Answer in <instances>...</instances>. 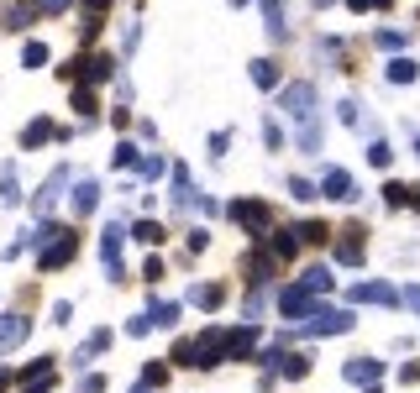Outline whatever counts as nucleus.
Wrapping results in <instances>:
<instances>
[{
    "label": "nucleus",
    "mask_w": 420,
    "mask_h": 393,
    "mask_svg": "<svg viewBox=\"0 0 420 393\" xmlns=\"http://www.w3.org/2000/svg\"><path fill=\"white\" fill-rule=\"evenodd\" d=\"M42 241H48V247L37 252V262H42V273H58L63 262H69L74 252H79V236H74V231H63V226H48V231H42Z\"/></svg>",
    "instance_id": "1"
},
{
    "label": "nucleus",
    "mask_w": 420,
    "mask_h": 393,
    "mask_svg": "<svg viewBox=\"0 0 420 393\" xmlns=\"http://www.w3.org/2000/svg\"><path fill=\"white\" fill-rule=\"evenodd\" d=\"M284 110L300 121V126H315V84H305V79L289 84L284 89Z\"/></svg>",
    "instance_id": "2"
},
{
    "label": "nucleus",
    "mask_w": 420,
    "mask_h": 393,
    "mask_svg": "<svg viewBox=\"0 0 420 393\" xmlns=\"http://www.w3.org/2000/svg\"><path fill=\"white\" fill-rule=\"evenodd\" d=\"M252 346H258V325L247 320L242 331H226V335H221V362H242Z\"/></svg>",
    "instance_id": "3"
},
{
    "label": "nucleus",
    "mask_w": 420,
    "mask_h": 393,
    "mask_svg": "<svg viewBox=\"0 0 420 393\" xmlns=\"http://www.w3.org/2000/svg\"><path fill=\"white\" fill-rule=\"evenodd\" d=\"M305 331L310 335H342V331H352V315L347 310H310V320H305Z\"/></svg>",
    "instance_id": "4"
},
{
    "label": "nucleus",
    "mask_w": 420,
    "mask_h": 393,
    "mask_svg": "<svg viewBox=\"0 0 420 393\" xmlns=\"http://www.w3.org/2000/svg\"><path fill=\"white\" fill-rule=\"evenodd\" d=\"M278 310H284L289 320H305V315L315 310V294H305V288L294 283V288H284V294H278Z\"/></svg>",
    "instance_id": "5"
},
{
    "label": "nucleus",
    "mask_w": 420,
    "mask_h": 393,
    "mask_svg": "<svg viewBox=\"0 0 420 393\" xmlns=\"http://www.w3.org/2000/svg\"><path fill=\"white\" fill-rule=\"evenodd\" d=\"M231 220H237V226H247L252 236H258V231H268V210H263V204H252V200L231 204Z\"/></svg>",
    "instance_id": "6"
},
{
    "label": "nucleus",
    "mask_w": 420,
    "mask_h": 393,
    "mask_svg": "<svg viewBox=\"0 0 420 393\" xmlns=\"http://www.w3.org/2000/svg\"><path fill=\"white\" fill-rule=\"evenodd\" d=\"M26 331H32L26 315H6V320H0V351H16V346L26 341Z\"/></svg>",
    "instance_id": "7"
},
{
    "label": "nucleus",
    "mask_w": 420,
    "mask_h": 393,
    "mask_svg": "<svg viewBox=\"0 0 420 393\" xmlns=\"http://www.w3.org/2000/svg\"><path fill=\"white\" fill-rule=\"evenodd\" d=\"M100 252H106V273L121 278V220H110L106 236H100Z\"/></svg>",
    "instance_id": "8"
},
{
    "label": "nucleus",
    "mask_w": 420,
    "mask_h": 393,
    "mask_svg": "<svg viewBox=\"0 0 420 393\" xmlns=\"http://www.w3.org/2000/svg\"><path fill=\"white\" fill-rule=\"evenodd\" d=\"M321 194H326V200H358V189H352V173L331 168V173L321 179Z\"/></svg>",
    "instance_id": "9"
},
{
    "label": "nucleus",
    "mask_w": 420,
    "mask_h": 393,
    "mask_svg": "<svg viewBox=\"0 0 420 393\" xmlns=\"http://www.w3.org/2000/svg\"><path fill=\"white\" fill-rule=\"evenodd\" d=\"M347 378H352V383H384V362L352 357V362H347Z\"/></svg>",
    "instance_id": "10"
},
{
    "label": "nucleus",
    "mask_w": 420,
    "mask_h": 393,
    "mask_svg": "<svg viewBox=\"0 0 420 393\" xmlns=\"http://www.w3.org/2000/svg\"><path fill=\"white\" fill-rule=\"evenodd\" d=\"M74 210H79V215H95V210H100V184H95V179L74 184Z\"/></svg>",
    "instance_id": "11"
},
{
    "label": "nucleus",
    "mask_w": 420,
    "mask_h": 393,
    "mask_svg": "<svg viewBox=\"0 0 420 393\" xmlns=\"http://www.w3.org/2000/svg\"><path fill=\"white\" fill-rule=\"evenodd\" d=\"M352 299H362V304H394V288H389V283H358V288H352Z\"/></svg>",
    "instance_id": "12"
},
{
    "label": "nucleus",
    "mask_w": 420,
    "mask_h": 393,
    "mask_svg": "<svg viewBox=\"0 0 420 393\" xmlns=\"http://www.w3.org/2000/svg\"><path fill=\"white\" fill-rule=\"evenodd\" d=\"M22 383H26V393H48L53 388V367H48V362H37V367L22 372Z\"/></svg>",
    "instance_id": "13"
},
{
    "label": "nucleus",
    "mask_w": 420,
    "mask_h": 393,
    "mask_svg": "<svg viewBox=\"0 0 420 393\" xmlns=\"http://www.w3.org/2000/svg\"><path fill=\"white\" fill-rule=\"evenodd\" d=\"M190 299L200 304V310H216L221 299H226V288H221V283H194V288H190Z\"/></svg>",
    "instance_id": "14"
},
{
    "label": "nucleus",
    "mask_w": 420,
    "mask_h": 393,
    "mask_svg": "<svg viewBox=\"0 0 420 393\" xmlns=\"http://www.w3.org/2000/svg\"><path fill=\"white\" fill-rule=\"evenodd\" d=\"M358 236H362V231H352V236L336 247V262H342V268H358V262H362V241Z\"/></svg>",
    "instance_id": "15"
},
{
    "label": "nucleus",
    "mask_w": 420,
    "mask_h": 393,
    "mask_svg": "<svg viewBox=\"0 0 420 393\" xmlns=\"http://www.w3.org/2000/svg\"><path fill=\"white\" fill-rule=\"evenodd\" d=\"M300 288H305V294H326V288H331V273H326V268H305Z\"/></svg>",
    "instance_id": "16"
},
{
    "label": "nucleus",
    "mask_w": 420,
    "mask_h": 393,
    "mask_svg": "<svg viewBox=\"0 0 420 393\" xmlns=\"http://www.w3.org/2000/svg\"><path fill=\"white\" fill-rule=\"evenodd\" d=\"M63 184H69V168H58V173H53V179L42 184V194H37V210H48V204L58 200V189H63Z\"/></svg>",
    "instance_id": "17"
},
{
    "label": "nucleus",
    "mask_w": 420,
    "mask_h": 393,
    "mask_svg": "<svg viewBox=\"0 0 420 393\" xmlns=\"http://www.w3.org/2000/svg\"><path fill=\"white\" fill-rule=\"evenodd\" d=\"M32 11H37V6H6V16H0V26H6V32H22V26L32 21Z\"/></svg>",
    "instance_id": "18"
},
{
    "label": "nucleus",
    "mask_w": 420,
    "mask_h": 393,
    "mask_svg": "<svg viewBox=\"0 0 420 393\" xmlns=\"http://www.w3.org/2000/svg\"><path fill=\"white\" fill-rule=\"evenodd\" d=\"M0 200H6V204H16V200H22V194H16V163H6V168H0Z\"/></svg>",
    "instance_id": "19"
},
{
    "label": "nucleus",
    "mask_w": 420,
    "mask_h": 393,
    "mask_svg": "<svg viewBox=\"0 0 420 393\" xmlns=\"http://www.w3.org/2000/svg\"><path fill=\"white\" fill-rule=\"evenodd\" d=\"M132 236H137V241H147V247H158V241H163V226H158V220H137Z\"/></svg>",
    "instance_id": "20"
},
{
    "label": "nucleus",
    "mask_w": 420,
    "mask_h": 393,
    "mask_svg": "<svg viewBox=\"0 0 420 393\" xmlns=\"http://www.w3.org/2000/svg\"><path fill=\"white\" fill-rule=\"evenodd\" d=\"M22 63H26V69H42V63H48V42H26V48H22Z\"/></svg>",
    "instance_id": "21"
},
{
    "label": "nucleus",
    "mask_w": 420,
    "mask_h": 393,
    "mask_svg": "<svg viewBox=\"0 0 420 393\" xmlns=\"http://www.w3.org/2000/svg\"><path fill=\"white\" fill-rule=\"evenodd\" d=\"M48 137H53V126H48V121H32V126L22 131V147H37V142H48Z\"/></svg>",
    "instance_id": "22"
},
{
    "label": "nucleus",
    "mask_w": 420,
    "mask_h": 393,
    "mask_svg": "<svg viewBox=\"0 0 420 393\" xmlns=\"http://www.w3.org/2000/svg\"><path fill=\"white\" fill-rule=\"evenodd\" d=\"M294 247H300L294 231H274V257H294Z\"/></svg>",
    "instance_id": "23"
},
{
    "label": "nucleus",
    "mask_w": 420,
    "mask_h": 393,
    "mask_svg": "<svg viewBox=\"0 0 420 393\" xmlns=\"http://www.w3.org/2000/svg\"><path fill=\"white\" fill-rule=\"evenodd\" d=\"M174 320H179V304H174V299H168V304L158 299L153 304V325H174Z\"/></svg>",
    "instance_id": "24"
},
{
    "label": "nucleus",
    "mask_w": 420,
    "mask_h": 393,
    "mask_svg": "<svg viewBox=\"0 0 420 393\" xmlns=\"http://www.w3.org/2000/svg\"><path fill=\"white\" fill-rule=\"evenodd\" d=\"M252 79H258V84H263V89H274V84H278V69H274V63H252Z\"/></svg>",
    "instance_id": "25"
},
{
    "label": "nucleus",
    "mask_w": 420,
    "mask_h": 393,
    "mask_svg": "<svg viewBox=\"0 0 420 393\" xmlns=\"http://www.w3.org/2000/svg\"><path fill=\"white\" fill-rule=\"evenodd\" d=\"M263 16H268V32L284 37V11H278V0H263Z\"/></svg>",
    "instance_id": "26"
},
{
    "label": "nucleus",
    "mask_w": 420,
    "mask_h": 393,
    "mask_svg": "<svg viewBox=\"0 0 420 393\" xmlns=\"http://www.w3.org/2000/svg\"><path fill=\"white\" fill-rule=\"evenodd\" d=\"M389 79H394V84H410V79H415V63H410V58H394V63H389Z\"/></svg>",
    "instance_id": "27"
},
{
    "label": "nucleus",
    "mask_w": 420,
    "mask_h": 393,
    "mask_svg": "<svg viewBox=\"0 0 420 393\" xmlns=\"http://www.w3.org/2000/svg\"><path fill=\"white\" fill-rule=\"evenodd\" d=\"M389 157H394V152H389L384 137H378V142H368V163H373V168H389Z\"/></svg>",
    "instance_id": "28"
},
{
    "label": "nucleus",
    "mask_w": 420,
    "mask_h": 393,
    "mask_svg": "<svg viewBox=\"0 0 420 393\" xmlns=\"http://www.w3.org/2000/svg\"><path fill=\"white\" fill-rule=\"evenodd\" d=\"M110 69H116L110 58H90V79H95V84H106V79H110Z\"/></svg>",
    "instance_id": "29"
},
{
    "label": "nucleus",
    "mask_w": 420,
    "mask_h": 393,
    "mask_svg": "<svg viewBox=\"0 0 420 393\" xmlns=\"http://www.w3.org/2000/svg\"><path fill=\"white\" fill-rule=\"evenodd\" d=\"M110 163H116V168H132V163H137V147H132V142H121V147H116V157H110Z\"/></svg>",
    "instance_id": "30"
},
{
    "label": "nucleus",
    "mask_w": 420,
    "mask_h": 393,
    "mask_svg": "<svg viewBox=\"0 0 420 393\" xmlns=\"http://www.w3.org/2000/svg\"><path fill=\"white\" fill-rule=\"evenodd\" d=\"M32 6H37V11H42V16H58V11H69L74 0H32Z\"/></svg>",
    "instance_id": "31"
},
{
    "label": "nucleus",
    "mask_w": 420,
    "mask_h": 393,
    "mask_svg": "<svg viewBox=\"0 0 420 393\" xmlns=\"http://www.w3.org/2000/svg\"><path fill=\"white\" fill-rule=\"evenodd\" d=\"M294 236H300V241H326V226H321V220H310V226H300Z\"/></svg>",
    "instance_id": "32"
},
{
    "label": "nucleus",
    "mask_w": 420,
    "mask_h": 393,
    "mask_svg": "<svg viewBox=\"0 0 420 393\" xmlns=\"http://www.w3.org/2000/svg\"><path fill=\"white\" fill-rule=\"evenodd\" d=\"M378 48H384V53H399V48H405V37H399V32H378Z\"/></svg>",
    "instance_id": "33"
},
{
    "label": "nucleus",
    "mask_w": 420,
    "mask_h": 393,
    "mask_svg": "<svg viewBox=\"0 0 420 393\" xmlns=\"http://www.w3.org/2000/svg\"><path fill=\"white\" fill-rule=\"evenodd\" d=\"M289 194H294V200H315V184H305V179H294V184H289Z\"/></svg>",
    "instance_id": "34"
},
{
    "label": "nucleus",
    "mask_w": 420,
    "mask_h": 393,
    "mask_svg": "<svg viewBox=\"0 0 420 393\" xmlns=\"http://www.w3.org/2000/svg\"><path fill=\"white\" fill-rule=\"evenodd\" d=\"M84 6H90V16H100V11H110L116 0H84Z\"/></svg>",
    "instance_id": "35"
},
{
    "label": "nucleus",
    "mask_w": 420,
    "mask_h": 393,
    "mask_svg": "<svg viewBox=\"0 0 420 393\" xmlns=\"http://www.w3.org/2000/svg\"><path fill=\"white\" fill-rule=\"evenodd\" d=\"M405 299H410V310H415V315H420V283H415V288H410V294H405Z\"/></svg>",
    "instance_id": "36"
},
{
    "label": "nucleus",
    "mask_w": 420,
    "mask_h": 393,
    "mask_svg": "<svg viewBox=\"0 0 420 393\" xmlns=\"http://www.w3.org/2000/svg\"><path fill=\"white\" fill-rule=\"evenodd\" d=\"M347 6H352V11H368V6H373V0H347Z\"/></svg>",
    "instance_id": "37"
},
{
    "label": "nucleus",
    "mask_w": 420,
    "mask_h": 393,
    "mask_svg": "<svg viewBox=\"0 0 420 393\" xmlns=\"http://www.w3.org/2000/svg\"><path fill=\"white\" fill-rule=\"evenodd\" d=\"M132 393H153V383H142V388H132Z\"/></svg>",
    "instance_id": "38"
},
{
    "label": "nucleus",
    "mask_w": 420,
    "mask_h": 393,
    "mask_svg": "<svg viewBox=\"0 0 420 393\" xmlns=\"http://www.w3.org/2000/svg\"><path fill=\"white\" fill-rule=\"evenodd\" d=\"M415 147H420V137H415Z\"/></svg>",
    "instance_id": "39"
}]
</instances>
